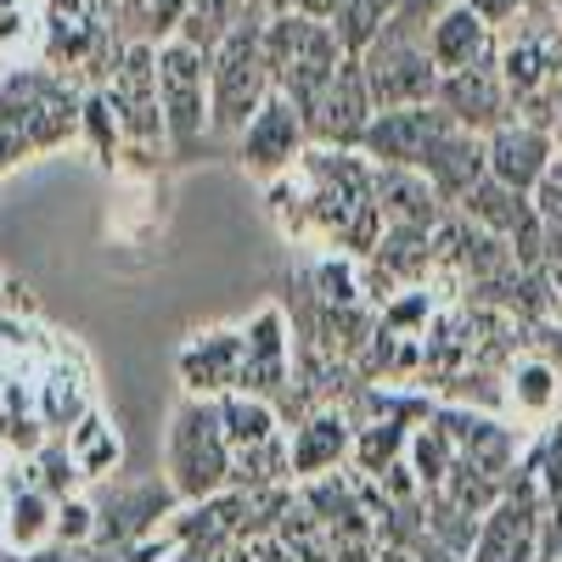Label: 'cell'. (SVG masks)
Listing matches in <instances>:
<instances>
[{"label":"cell","mask_w":562,"mask_h":562,"mask_svg":"<svg viewBox=\"0 0 562 562\" xmlns=\"http://www.w3.org/2000/svg\"><path fill=\"white\" fill-rule=\"evenodd\" d=\"M97 540V495L90 490H74L57 501V529H52V546H68V551H85Z\"/></svg>","instance_id":"obj_37"},{"label":"cell","mask_w":562,"mask_h":562,"mask_svg":"<svg viewBox=\"0 0 562 562\" xmlns=\"http://www.w3.org/2000/svg\"><path fill=\"white\" fill-rule=\"evenodd\" d=\"M63 439H68V450H74V461H79V473H85L90 484H102V479H113V473H119V461H124V439H119L113 422L102 416V405H97V411H85Z\"/></svg>","instance_id":"obj_28"},{"label":"cell","mask_w":562,"mask_h":562,"mask_svg":"<svg viewBox=\"0 0 562 562\" xmlns=\"http://www.w3.org/2000/svg\"><path fill=\"white\" fill-rule=\"evenodd\" d=\"M501 416L518 422L524 434H540L546 422L562 416V366H551L535 349H512V360L501 366Z\"/></svg>","instance_id":"obj_16"},{"label":"cell","mask_w":562,"mask_h":562,"mask_svg":"<svg viewBox=\"0 0 562 562\" xmlns=\"http://www.w3.org/2000/svg\"><path fill=\"white\" fill-rule=\"evenodd\" d=\"M186 12H192V0H140V23H147V40H153V45L175 40L180 23H186Z\"/></svg>","instance_id":"obj_38"},{"label":"cell","mask_w":562,"mask_h":562,"mask_svg":"<svg viewBox=\"0 0 562 562\" xmlns=\"http://www.w3.org/2000/svg\"><path fill=\"white\" fill-rule=\"evenodd\" d=\"M310 147V130L299 119V108L281 97V90H270L265 108L248 119V130L231 140V153H237V164L254 175V180H276V175H288Z\"/></svg>","instance_id":"obj_14"},{"label":"cell","mask_w":562,"mask_h":562,"mask_svg":"<svg viewBox=\"0 0 562 562\" xmlns=\"http://www.w3.org/2000/svg\"><path fill=\"white\" fill-rule=\"evenodd\" d=\"M450 124V113L439 102H422V108H383L378 119L366 124L360 135V153L371 164H394V169H422L428 147L439 140V130Z\"/></svg>","instance_id":"obj_17"},{"label":"cell","mask_w":562,"mask_h":562,"mask_svg":"<svg viewBox=\"0 0 562 562\" xmlns=\"http://www.w3.org/2000/svg\"><path fill=\"white\" fill-rule=\"evenodd\" d=\"M265 209H270L276 231H281L288 243H310V198H304V180H299V169H288V175L265 180Z\"/></svg>","instance_id":"obj_34"},{"label":"cell","mask_w":562,"mask_h":562,"mask_svg":"<svg viewBox=\"0 0 562 562\" xmlns=\"http://www.w3.org/2000/svg\"><path fill=\"white\" fill-rule=\"evenodd\" d=\"M416 562H467V557L450 551V546H439V540H422V546H416Z\"/></svg>","instance_id":"obj_41"},{"label":"cell","mask_w":562,"mask_h":562,"mask_svg":"<svg viewBox=\"0 0 562 562\" xmlns=\"http://www.w3.org/2000/svg\"><path fill=\"white\" fill-rule=\"evenodd\" d=\"M456 439H450V428L434 416V405L416 416V428H411V445H405V461H411V473L422 479V490H439L445 479H450V467H456Z\"/></svg>","instance_id":"obj_29"},{"label":"cell","mask_w":562,"mask_h":562,"mask_svg":"<svg viewBox=\"0 0 562 562\" xmlns=\"http://www.w3.org/2000/svg\"><path fill=\"white\" fill-rule=\"evenodd\" d=\"M79 140H90V153H97L108 169L124 158V130H119V119H113V102H108L102 85H90L85 102H79Z\"/></svg>","instance_id":"obj_33"},{"label":"cell","mask_w":562,"mask_h":562,"mask_svg":"<svg viewBox=\"0 0 562 562\" xmlns=\"http://www.w3.org/2000/svg\"><path fill=\"white\" fill-rule=\"evenodd\" d=\"M158 108L175 164H198L214 147L209 130V52L186 45L180 34L158 45Z\"/></svg>","instance_id":"obj_8"},{"label":"cell","mask_w":562,"mask_h":562,"mask_svg":"<svg viewBox=\"0 0 562 562\" xmlns=\"http://www.w3.org/2000/svg\"><path fill=\"white\" fill-rule=\"evenodd\" d=\"M551 7H557V12H562V0H551Z\"/></svg>","instance_id":"obj_44"},{"label":"cell","mask_w":562,"mask_h":562,"mask_svg":"<svg viewBox=\"0 0 562 562\" xmlns=\"http://www.w3.org/2000/svg\"><path fill=\"white\" fill-rule=\"evenodd\" d=\"M400 288H428L434 270H439V243H434V225H383L378 248H371Z\"/></svg>","instance_id":"obj_26"},{"label":"cell","mask_w":562,"mask_h":562,"mask_svg":"<svg viewBox=\"0 0 562 562\" xmlns=\"http://www.w3.org/2000/svg\"><path fill=\"white\" fill-rule=\"evenodd\" d=\"M540 518H546V495L529 473V461L512 467L506 495L484 512L479 540L467 551V562H535L540 551Z\"/></svg>","instance_id":"obj_11"},{"label":"cell","mask_w":562,"mask_h":562,"mask_svg":"<svg viewBox=\"0 0 562 562\" xmlns=\"http://www.w3.org/2000/svg\"><path fill=\"white\" fill-rule=\"evenodd\" d=\"M0 288H7V276H0Z\"/></svg>","instance_id":"obj_45"},{"label":"cell","mask_w":562,"mask_h":562,"mask_svg":"<svg viewBox=\"0 0 562 562\" xmlns=\"http://www.w3.org/2000/svg\"><path fill=\"white\" fill-rule=\"evenodd\" d=\"M355 57H360V74L371 85L378 113L383 108H422V102L439 97V63L428 52V29L411 23V18L383 23Z\"/></svg>","instance_id":"obj_7"},{"label":"cell","mask_w":562,"mask_h":562,"mask_svg":"<svg viewBox=\"0 0 562 562\" xmlns=\"http://www.w3.org/2000/svg\"><path fill=\"white\" fill-rule=\"evenodd\" d=\"M422 175H428V180H434V192L456 209V203L490 175L484 135H479V130H461V124H445L439 140L428 147V158H422Z\"/></svg>","instance_id":"obj_23"},{"label":"cell","mask_w":562,"mask_h":562,"mask_svg":"<svg viewBox=\"0 0 562 562\" xmlns=\"http://www.w3.org/2000/svg\"><path fill=\"white\" fill-rule=\"evenodd\" d=\"M299 119H304V130H310L315 147H360L366 124L378 119V102H371V85H366L355 52L338 63V74L321 85V97H315Z\"/></svg>","instance_id":"obj_13"},{"label":"cell","mask_w":562,"mask_h":562,"mask_svg":"<svg viewBox=\"0 0 562 562\" xmlns=\"http://www.w3.org/2000/svg\"><path fill=\"white\" fill-rule=\"evenodd\" d=\"M551 135H557V147H562V97H557V119H551Z\"/></svg>","instance_id":"obj_42"},{"label":"cell","mask_w":562,"mask_h":562,"mask_svg":"<svg viewBox=\"0 0 562 562\" xmlns=\"http://www.w3.org/2000/svg\"><path fill=\"white\" fill-rule=\"evenodd\" d=\"M164 479L175 484L180 501H209L231 490V439H225L220 400L180 394L164 434Z\"/></svg>","instance_id":"obj_5"},{"label":"cell","mask_w":562,"mask_h":562,"mask_svg":"<svg viewBox=\"0 0 562 562\" xmlns=\"http://www.w3.org/2000/svg\"><path fill=\"white\" fill-rule=\"evenodd\" d=\"M535 209H540V237H546V259H540V270L557 281V293H562V153H557V164L546 169V180L535 186Z\"/></svg>","instance_id":"obj_32"},{"label":"cell","mask_w":562,"mask_h":562,"mask_svg":"<svg viewBox=\"0 0 562 562\" xmlns=\"http://www.w3.org/2000/svg\"><path fill=\"white\" fill-rule=\"evenodd\" d=\"M394 18H400V0H338L333 7V29L344 40V52H360V45Z\"/></svg>","instance_id":"obj_35"},{"label":"cell","mask_w":562,"mask_h":562,"mask_svg":"<svg viewBox=\"0 0 562 562\" xmlns=\"http://www.w3.org/2000/svg\"><path fill=\"white\" fill-rule=\"evenodd\" d=\"M428 52H434L439 74L473 68V63H495V23L484 12H473L467 0H456V7H445L428 23Z\"/></svg>","instance_id":"obj_24"},{"label":"cell","mask_w":562,"mask_h":562,"mask_svg":"<svg viewBox=\"0 0 562 562\" xmlns=\"http://www.w3.org/2000/svg\"><path fill=\"white\" fill-rule=\"evenodd\" d=\"M450 124L461 130H479L490 135L495 124L512 119V97H506V85H501V68L495 63H473V68H456V74H439V97H434Z\"/></svg>","instance_id":"obj_22"},{"label":"cell","mask_w":562,"mask_h":562,"mask_svg":"<svg viewBox=\"0 0 562 562\" xmlns=\"http://www.w3.org/2000/svg\"><path fill=\"white\" fill-rule=\"evenodd\" d=\"M220 416H225V439L231 450H248V445H265L276 434H288V422H281V411L259 394H243V389H231L220 394Z\"/></svg>","instance_id":"obj_30"},{"label":"cell","mask_w":562,"mask_h":562,"mask_svg":"<svg viewBox=\"0 0 562 562\" xmlns=\"http://www.w3.org/2000/svg\"><path fill=\"white\" fill-rule=\"evenodd\" d=\"M473 12H484L495 29L501 23H512V18H524V12H535V7H546V0H467Z\"/></svg>","instance_id":"obj_39"},{"label":"cell","mask_w":562,"mask_h":562,"mask_svg":"<svg viewBox=\"0 0 562 562\" xmlns=\"http://www.w3.org/2000/svg\"><path fill=\"white\" fill-rule=\"evenodd\" d=\"M310 198V243L338 248L366 259L383 237V209H378V186H371V158L360 147H304L293 164Z\"/></svg>","instance_id":"obj_1"},{"label":"cell","mask_w":562,"mask_h":562,"mask_svg":"<svg viewBox=\"0 0 562 562\" xmlns=\"http://www.w3.org/2000/svg\"><path fill=\"white\" fill-rule=\"evenodd\" d=\"M270 90H276V74H270V57H265V7H254L209 52V130H214V147L220 140H237L248 130V119L265 108Z\"/></svg>","instance_id":"obj_4"},{"label":"cell","mask_w":562,"mask_h":562,"mask_svg":"<svg viewBox=\"0 0 562 562\" xmlns=\"http://www.w3.org/2000/svg\"><path fill=\"white\" fill-rule=\"evenodd\" d=\"M254 7H265V12H270V7H276V0H254Z\"/></svg>","instance_id":"obj_43"},{"label":"cell","mask_w":562,"mask_h":562,"mask_svg":"<svg viewBox=\"0 0 562 562\" xmlns=\"http://www.w3.org/2000/svg\"><path fill=\"white\" fill-rule=\"evenodd\" d=\"M108 102L124 130V158L153 169V158H169V135H164V108H158V45L153 40H130L113 74H108Z\"/></svg>","instance_id":"obj_9"},{"label":"cell","mask_w":562,"mask_h":562,"mask_svg":"<svg viewBox=\"0 0 562 562\" xmlns=\"http://www.w3.org/2000/svg\"><path fill=\"white\" fill-rule=\"evenodd\" d=\"M90 495H97V540L85 551H130L140 540H153L180 506L169 479H140V484L102 479V484H90Z\"/></svg>","instance_id":"obj_10"},{"label":"cell","mask_w":562,"mask_h":562,"mask_svg":"<svg viewBox=\"0 0 562 562\" xmlns=\"http://www.w3.org/2000/svg\"><path fill=\"white\" fill-rule=\"evenodd\" d=\"M265 57H270L276 90L304 113L349 52H344L338 29L326 18H310V12H293V7H270L265 12Z\"/></svg>","instance_id":"obj_6"},{"label":"cell","mask_w":562,"mask_h":562,"mask_svg":"<svg viewBox=\"0 0 562 562\" xmlns=\"http://www.w3.org/2000/svg\"><path fill=\"white\" fill-rule=\"evenodd\" d=\"M248 12H254V0H192V12H186V23H180V40L198 45V52H214Z\"/></svg>","instance_id":"obj_31"},{"label":"cell","mask_w":562,"mask_h":562,"mask_svg":"<svg viewBox=\"0 0 562 562\" xmlns=\"http://www.w3.org/2000/svg\"><path fill=\"white\" fill-rule=\"evenodd\" d=\"M79 102L85 85L40 57L0 74V169L79 140Z\"/></svg>","instance_id":"obj_2"},{"label":"cell","mask_w":562,"mask_h":562,"mask_svg":"<svg viewBox=\"0 0 562 562\" xmlns=\"http://www.w3.org/2000/svg\"><path fill=\"white\" fill-rule=\"evenodd\" d=\"M371 186H378V209L383 225H439L450 214V203L434 192V180L422 169H394V164H371Z\"/></svg>","instance_id":"obj_25"},{"label":"cell","mask_w":562,"mask_h":562,"mask_svg":"<svg viewBox=\"0 0 562 562\" xmlns=\"http://www.w3.org/2000/svg\"><path fill=\"white\" fill-rule=\"evenodd\" d=\"M456 209L473 220V225L495 231V237H501L512 254H518L524 265L540 270V259H546V237H540V209H535L529 192H518V186H501L495 175H484Z\"/></svg>","instance_id":"obj_15"},{"label":"cell","mask_w":562,"mask_h":562,"mask_svg":"<svg viewBox=\"0 0 562 562\" xmlns=\"http://www.w3.org/2000/svg\"><path fill=\"white\" fill-rule=\"evenodd\" d=\"M445 7H456V0H400V18H411V23H422V29H428Z\"/></svg>","instance_id":"obj_40"},{"label":"cell","mask_w":562,"mask_h":562,"mask_svg":"<svg viewBox=\"0 0 562 562\" xmlns=\"http://www.w3.org/2000/svg\"><path fill=\"white\" fill-rule=\"evenodd\" d=\"M484 153H490V175L501 186H518V192H535L546 180V169L557 164V135L546 124H529V119H506L484 135Z\"/></svg>","instance_id":"obj_20"},{"label":"cell","mask_w":562,"mask_h":562,"mask_svg":"<svg viewBox=\"0 0 562 562\" xmlns=\"http://www.w3.org/2000/svg\"><path fill=\"white\" fill-rule=\"evenodd\" d=\"M85 411H97V383H90V360L74 344H52V360L40 366L34 378V416L52 428L57 439L74 428Z\"/></svg>","instance_id":"obj_18"},{"label":"cell","mask_w":562,"mask_h":562,"mask_svg":"<svg viewBox=\"0 0 562 562\" xmlns=\"http://www.w3.org/2000/svg\"><path fill=\"white\" fill-rule=\"evenodd\" d=\"M293 484L304 479H321V473H338V467H349V450H355V422L338 400L326 405H310L293 428Z\"/></svg>","instance_id":"obj_21"},{"label":"cell","mask_w":562,"mask_h":562,"mask_svg":"<svg viewBox=\"0 0 562 562\" xmlns=\"http://www.w3.org/2000/svg\"><path fill=\"white\" fill-rule=\"evenodd\" d=\"M57 529V495H45L40 484L12 490L7 506H0V535H7L12 551H45Z\"/></svg>","instance_id":"obj_27"},{"label":"cell","mask_w":562,"mask_h":562,"mask_svg":"<svg viewBox=\"0 0 562 562\" xmlns=\"http://www.w3.org/2000/svg\"><path fill=\"white\" fill-rule=\"evenodd\" d=\"M175 371L186 394H203V400L231 394L243 378V326H203V333H192L175 355Z\"/></svg>","instance_id":"obj_19"},{"label":"cell","mask_w":562,"mask_h":562,"mask_svg":"<svg viewBox=\"0 0 562 562\" xmlns=\"http://www.w3.org/2000/svg\"><path fill=\"white\" fill-rule=\"evenodd\" d=\"M34 484L45 490V495H74V490H90V479L79 473V461H74V450H68V439H45L34 456Z\"/></svg>","instance_id":"obj_36"},{"label":"cell","mask_w":562,"mask_h":562,"mask_svg":"<svg viewBox=\"0 0 562 562\" xmlns=\"http://www.w3.org/2000/svg\"><path fill=\"white\" fill-rule=\"evenodd\" d=\"M243 394H259L270 405H281V394L293 389V321H288V304L270 299L248 315L243 326V378H237Z\"/></svg>","instance_id":"obj_12"},{"label":"cell","mask_w":562,"mask_h":562,"mask_svg":"<svg viewBox=\"0 0 562 562\" xmlns=\"http://www.w3.org/2000/svg\"><path fill=\"white\" fill-rule=\"evenodd\" d=\"M495 68L512 97V119L551 130L562 97V12L551 0L495 29Z\"/></svg>","instance_id":"obj_3"}]
</instances>
